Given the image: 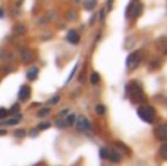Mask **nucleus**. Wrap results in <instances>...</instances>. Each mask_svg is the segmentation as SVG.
<instances>
[{
  "label": "nucleus",
  "instance_id": "nucleus-4",
  "mask_svg": "<svg viewBox=\"0 0 167 166\" xmlns=\"http://www.w3.org/2000/svg\"><path fill=\"white\" fill-rule=\"evenodd\" d=\"M31 94V88L28 85H22L19 90V100H28Z\"/></svg>",
  "mask_w": 167,
  "mask_h": 166
},
{
  "label": "nucleus",
  "instance_id": "nucleus-22",
  "mask_svg": "<svg viewBox=\"0 0 167 166\" xmlns=\"http://www.w3.org/2000/svg\"><path fill=\"white\" fill-rule=\"evenodd\" d=\"M37 166H42V165H41V163H38V165H37Z\"/></svg>",
  "mask_w": 167,
  "mask_h": 166
},
{
  "label": "nucleus",
  "instance_id": "nucleus-12",
  "mask_svg": "<svg viewBox=\"0 0 167 166\" xmlns=\"http://www.w3.org/2000/svg\"><path fill=\"white\" fill-rule=\"evenodd\" d=\"M75 119H76V115H75V113H71V115L68 116L66 124H68V125H73V124H75Z\"/></svg>",
  "mask_w": 167,
  "mask_h": 166
},
{
  "label": "nucleus",
  "instance_id": "nucleus-1",
  "mask_svg": "<svg viewBox=\"0 0 167 166\" xmlns=\"http://www.w3.org/2000/svg\"><path fill=\"white\" fill-rule=\"evenodd\" d=\"M138 115H139V118H141L142 121H145V122H148V124H153L154 119H155V110H154V107H151V106H148V104L141 106V107L138 109Z\"/></svg>",
  "mask_w": 167,
  "mask_h": 166
},
{
  "label": "nucleus",
  "instance_id": "nucleus-3",
  "mask_svg": "<svg viewBox=\"0 0 167 166\" xmlns=\"http://www.w3.org/2000/svg\"><path fill=\"white\" fill-rule=\"evenodd\" d=\"M75 126H76V129H79V131H85V129H88L89 128V121L86 119V118H84V116H78L76 119H75Z\"/></svg>",
  "mask_w": 167,
  "mask_h": 166
},
{
  "label": "nucleus",
  "instance_id": "nucleus-15",
  "mask_svg": "<svg viewBox=\"0 0 167 166\" xmlns=\"http://www.w3.org/2000/svg\"><path fill=\"white\" fill-rule=\"evenodd\" d=\"M9 115V112L6 110V109H3V107H0V119H4L6 116Z\"/></svg>",
  "mask_w": 167,
  "mask_h": 166
},
{
  "label": "nucleus",
  "instance_id": "nucleus-8",
  "mask_svg": "<svg viewBox=\"0 0 167 166\" xmlns=\"http://www.w3.org/2000/svg\"><path fill=\"white\" fill-rule=\"evenodd\" d=\"M21 56H22V60L24 62H30V60H32V53L30 51V50H22L21 51Z\"/></svg>",
  "mask_w": 167,
  "mask_h": 166
},
{
  "label": "nucleus",
  "instance_id": "nucleus-13",
  "mask_svg": "<svg viewBox=\"0 0 167 166\" xmlns=\"http://www.w3.org/2000/svg\"><path fill=\"white\" fill-rule=\"evenodd\" d=\"M25 31H27V28H25L24 25H16V27H15V33H16V34H24Z\"/></svg>",
  "mask_w": 167,
  "mask_h": 166
},
{
  "label": "nucleus",
  "instance_id": "nucleus-20",
  "mask_svg": "<svg viewBox=\"0 0 167 166\" xmlns=\"http://www.w3.org/2000/svg\"><path fill=\"white\" fill-rule=\"evenodd\" d=\"M95 110H97V113L100 115V113H104V110H106V109H104L103 106H97V109H95Z\"/></svg>",
  "mask_w": 167,
  "mask_h": 166
},
{
  "label": "nucleus",
  "instance_id": "nucleus-19",
  "mask_svg": "<svg viewBox=\"0 0 167 166\" xmlns=\"http://www.w3.org/2000/svg\"><path fill=\"white\" fill-rule=\"evenodd\" d=\"M59 99H60V97H59V96H56V97H54V99H51L48 103H50V104H56V103L59 101Z\"/></svg>",
  "mask_w": 167,
  "mask_h": 166
},
{
  "label": "nucleus",
  "instance_id": "nucleus-11",
  "mask_svg": "<svg viewBox=\"0 0 167 166\" xmlns=\"http://www.w3.org/2000/svg\"><path fill=\"white\" fill-rule=\"evenodd\" d=\"M160 156L163 159H167V143H164L161 147H160Z\"/></svg>",
  "mask_w": 167,
  "mask_h": 166
},
{
  "label": "nucleus",
  "instance_id": "nucleus-5",
  "mask_svg": "<svg viewBox=\"0 0 167 166\" xmlns=\"http://www.w3.org/2000/svg\"><path fill=\"white\" fill-rule=\"evenodd\" d=\"M155 137L158 140H167V126L166 125H161L155 129Z\"/></svg>",
  "mask_w": 167,
  "mask_h": 166
},
{
  "label": "nucleus",
  "instance_id": "nucleus-7",
  "mask_svg": "<svg viewBox=\"0 0 167 166\" xmlns=\"http://www.w3.org/2000/svg\"><path fill=\"white\" fill-rule=\"evenodd\" d=\"M68 40L71 43H73V44H76V43L79 41V34H78L76 31H71V33L68 34Z\"/></svg>",
  "mask_w": 167,
  "mask_h": 166
},
{
  "label": "nucleus",
  "instance_id": "nucleus-9",
  "mask_svg": "<svg viewBox=\"0 0 167 166\" xmlns=\"http://www.w3.org/2000/svg\"><path fill=\"white\" fill-rule=\"evenodd\" d=\"M97 6V0H85V9L92 10Z\"/></svg>",
  "mask_w": 167,
  "mask_h": 166
},
{
  "label": "nucleus",
  "instance_id": "nucleus-10",
  "mask_svg": "<svg viewBox=\"0 0 167 166\" xmlns=\"http://www.w3.org/2000/svg\"><path fill=\"white\" fill-rule=\"evenodd\" d=\"M37 74H38V69H37V68H31V69L28 71V74H27V77H28L30 80H35V77H37Z\"/></svg>",
  "mask_w": 167,
  "mask_h": 166
},
{
  "label": "nucleus",
  "instance_id": "nucleus-6",
  "mask_svg": "<svg viewBox=\"0 0 167 166\" xmlns=\"http://www.w3.org/2000/svg\"><path fill=\"white\" fill-rule=\"evenodd\" d=\"M106 157H107L109 160L114 162V163H119V162H120V154H117L116 152H107V153H106Z\"/></svg>",
  "mask_w": 167,
  "mask_h": 166
},
{
  "label": "nucleus",
  "instance_id": "nucleus-14",
  "mask_svg": "<svg viewBox=\"0 0 167 166\" xmlns=\"http://www.w3.org/2000/svg\"><path fill=\"white\" fill-rule=\"evenodd\" d=\"M91 83H92V84H98V83H100V75H98L97 72H94V74L91 75Z\"/></svg>",
  "mask_w": 167,
  "mask_h": 166
},
{
  "label": "nucleus",
  "instance_id": "nucleus-17",
  "mask_svg": "<svg viewBox=\"0 0 167 166\" xmlns=\"http://www.w3.org/2000/svg\"><path fill=\"white\" fill-rule=\"evenodd\" d=\"M50 113V109H42L38 112V116H45V115H48Z\"/></svg>",
  "mask_w": 167,
  "mask_h": 166
},
{
  "label": "nucleus",
  "instance_id": "nucleus-2",
  "mask_svg": "<svg viewBox=\"0 0 167 166\" xmlns=\"http://www.w3.org/2000/svg\"><path fill=\"white\" fill-rule=\"evenodd\" d=\"M139 62H141V53H139V51H135V53H132V54L127 57L126 65H127L129 69H133V68H136V66L139 65Z\"/></svg>",
  "mask_w": 167,
  "mask_h": 166
},
{
  "label": "nucleus",
  "instance_id": "nucleus-21",
  "mask_svg": "<svg viewBox=\"0 0 167 166\" xmlns=\"http://www.w3.org/2000/svg\"><path fill=\"white\" fill-rule=\"evenodd\" d=\"M25 135V131H16L15 132V137H24Z\"/></svg>",
  "mask_w": 167,
  "mask_h": 166
},
{
  "label": "nucleus",
  "instance_id": "nucleus-16",
  "mask_svg": "<svg viewBox=\"0 0 167 166\" xmlns=\"http://www.w3.org/2000/svg\"><path fill=\"white\" fill-rule=\"evenodd\" d=\"M56 125H57L59 128H65L68 124H66V121H63V119H57V121H56Z\"/></svg>",
  "mask_w": 167,
  "mask_h": 166
},
{
  "label": "nucleus",
  "instance_id": "nucleus-18",
  "mask_svg": "<svg viewBox=\"0 0 167 166\" xmlns=\"http://www.w3.org/2000/svg\"><path fill=\"white\" fill-rule=\"evenodd\" d=\"M48 126H50V124H48V122H44V124L38 125V129H47Z\"/></svg>",
  "mask_w": 167,
  "mask_h": 166
}]
</instances>
